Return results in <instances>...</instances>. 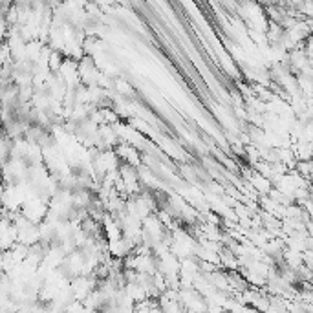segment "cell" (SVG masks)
<instances>
[{
    "label": "cell",
    "instance_id": "1",
    "mask_svg": "<svg viewBox=\"0 0 313 313\" xmlns=\"http://www.w3.org/2000/svg\"><path fill=\"white\" fill-rule=\"evenodd\" d=\"M295 170L302 176V178H306V180H310L313 174V160L312 161H299L297 163V167H295Z\"/></svg>",
    "mask_w": 313,
    "mask_h": 313
},
{
    "label": "cell",
    "instance_id": "2",
    "mask_svg": "<svg viewBox=\"0 0 313 313\" xmlns=\"http://www.w3.org/2000/svg\"><path fill=\"white\" fill-rule=\"evenodd\" d=\"M243 313H262V312H260V310H257V308H253V306H245Z\"/></svg>",
    "mask_w": 313,
    "mask_h": 313
}]
</instances>
